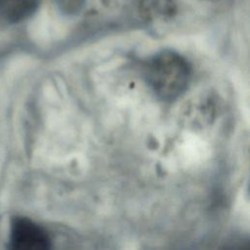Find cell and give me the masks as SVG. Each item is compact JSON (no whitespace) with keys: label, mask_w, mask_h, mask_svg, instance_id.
<instances>
[{"label":"cell","mask_w":250,"mask_h":250,"mask_svg":"<svg viewBox=\"0 0 250 250\" xmlns=\"http://www.w3.org/2000/svg\"><path fill=\"white\" fill-rule=\"evenodd\" d=\"M191 69L180 54L165 50L155 55L147 63L146 77L153 92L163 101L179 98L188 88Z\"/></svg>","instance_id":"cell-1"},{"label":"cell","mask_w":250,"mask_h":250,"mask_svg":"<svg viewBox=\"0 0 250 250\" xmlns=\"http://www.w3.org/2000/svg\"><path fill=\"white\" fill-rule=\"evenodd\" d=\"M201 1H205V2H217L219 0H201Z\"/></svg>","instance_id":"cell-7"},{"label":"cell","mask_w":250,"mask_h":250,"mask_svg":"<svg viewBox=\"0 0 250 250\" xmlns=\"http://www.w3.org/2000/svg\"><path fill=\"white\" fill-rule=\"evenodd\" d=\"M102 5L108 10H120L127 8L136 0H100Z\"/></svg>","instance_id":"cell-6"},{"label":"cell","mask_w":250,"mask_h":250,"mask_svg":"<svg viewBox=\"0 0 250 250\" xmlns=\"http://www.w3.org/2000/svg\"><path fill=\"white\" fill-rule=\"evenodd\" d=\"M59 10L66 16L79 14L85 6L86 0H55Z\"/></svg>","instance_id":"cell-5"},{"label":"cell","mask_w":250,"mask_h":250,"mask_svg":"<svg viewBox=\"0 0 250 250\" xmlns=\"http://www.w3.org/2000/svg\"><path fill=\"white\" fill-rule=\"evenodd\" d=\"M140 16L147 21H166L177 14L175 0H139Z\"/></svg>","instance_id":"cell-3"},{"label":"cell","mask_w":250,"mask_h":250,"mask_svg":"<svg viewBox=\"0 0 250 250\" xmlns=\"http://www.w3.org/2000/svg\"><path fill=\"white\" fill-rule=\"evenodd\" d=\"M9 244L15 250H45L50 248L51 239L47 231L35 222L18 216L11 221Z\"/></svg>","instance_id":"cell-2"},{"label":"cell","mask_w":250,"mask_h":250,"mask_svg":"<svg viewBox=\"0 0 250 250\" xmlns=\"http://www.w3.org/2000/svg\"><path fill=\"white\" fill-rule=\"evenodd\" d=\"M41 0H0V16L10 22H20L32 16Z\"/></svg>","instance_id":"cell-4"}]
</instances>
